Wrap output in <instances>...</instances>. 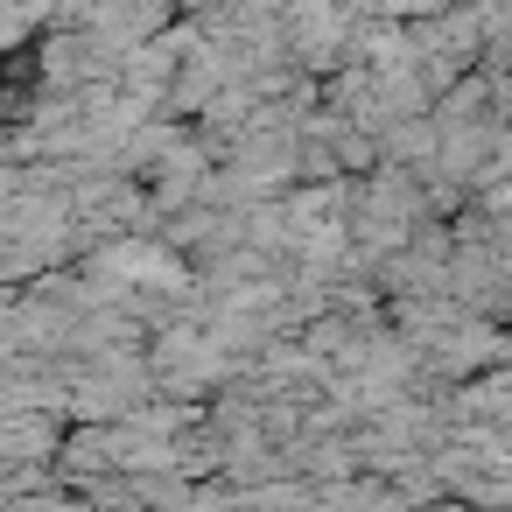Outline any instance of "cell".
Listing matches in <instances>:
<instances>
[{
  "label": "cell",
  "instance_id": "1",
  "mask_svg": "<svg viewBox=\"0 0 512 512\" xmlns=\"http://www.w3.org/2000/svg\"><path fill=\"white\" fill-rule=\"evenodd\" d=\"M281 29H288V57H295V64L330 71V78H337V64H351V43H358L351 0H295Z\"/></svg>",
  "mask_w": 512,
  "mask_h": 512
},
{
  "label": "cell",
  "instance_id": "2",
  "mask_svg": "<svg viewBox=\"0 0 512 512\" xmlns=\"http://www.w3.org/2000/svg\"><path fill=\"white\" fill-rule=\"evenodd\" d=\"M491 358H505V330H491V323H456L435 351H428V372L435 379H463V372H477V365H491Z\"/></svg>",
  "mask_w": 512,
  "mask_h": 512
},
{
  "label": "cell",
  "instance_id": "3",
  "mask_svg": "<svg viewBox=\"0 0 512 512\" xmlns=\"http://www.w3.org/2000/svg\"><path fill=\"white\" fill-rule=\"evenodd\" d=\"M57 442V414H15L8 421V456H43Z\"/></svg>",
  "mask_w": 512,
  "mask_h": 512
}]
</instances>
